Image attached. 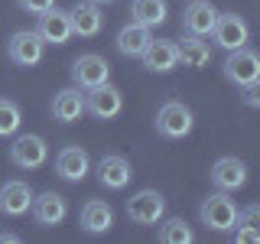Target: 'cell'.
Masks as SVG:
<instances>
[{"instance_id": "obj_1", "label": "cell", "mask_w": 260, "mask_h": 244, "mask_svg": "<svg viewBox=\"0 0 260 244\" xmlns=\"http://www.w3.org/2000/svg\"><path fill=\"white\" fill-rule=\"evenodd\" d=\"M238 205H234V199H228V192L218 189L215 195H208L205 202H202L199 215H202V225L211 228V231H231L234 225H238Z\"/></svg>"}, {"instance_id": "obj_2", "label": "cell", "mask_w": 260, "mask_h": 244, "mask_svg": "<svg viewBox=\"0 0 260 244\" xmlns=\"http://www.w3.org/2000/svg\"><path fill=\"white\" fill-rule=\"evenodd\" d=\"M7 52H10V62L20 65V69H32V65L43 62V52H46V43L36 29H16L7 43Z\"/></svg>"}, {"instance_id": "obj_3", "label": "cell", "mask_w": 260, "mask_h": 244, "mask_svg": "<svg viewBox=\"0 0 260 244\" xmlns=\"http://www.w3.org/2000/svg\"><path fill=\"white\" fill-rule=\"evenodd\" d=\"M224 78L231 81V85L238 88H247V85H257L260 81V59L257 52H250V49H231L224 59Z\"/></svg>"}, {"instance_id": "obj_4", "label": "cell", "mask_w": 260, "mask_h": 244, "mask_svg": "<svg viewBox=\"0 0 260 244\" xmlns=\"http://www.w3.org/2000/svg\"><path fill=\"white\" fill-rule=\"evenodd\" d=\"M192 127H195V117H192L189 104H182V101H166L156 114V130L162 137H169V140L189 137Z\"/></svg>"}, {"instance_id": "obj_5", "label": "cell", "mask_w": 260, "mask_h": 244, "mask_svg": "<svg viewBox=\"0 0 260 244\" xmlns=\"http://www.w3.org/2000/svg\"><path fill=\"white\" fill-rule=\"evenodd\" d=\"M120 108H124V95H120V88H114L111 81L88 88V95H85V111H88V114H94L98 120H111V117H117Z\"/></svg>"}, {"instance_id": "obj_6", "label": "cell", "mask_w": 260, "mask_h": 244, "mask_svg": "<svg viewBox=\"0 0 260 244\" xmlns=\"http://www.w3.org/2000/svg\"><path fill=\"white\" fill-rule=\"evenodd\" d=\"M166 215V199L156 189H140L127 202V218L134 225H156Z\"/></svg>"}, {"instance_id": "obj_7", "label": "cell", "mask_w": 260, "mask_h": 244, "mask_svg": "<svg viewBox=\"0 0 260 244\" xmlns=\"http://www.w3.org/2000/svg\"><path fill=\"white\" fill-rule=\"evenodd\" d=\"M49 157V146L39 134H20L10 146V160L20 169H39Z\"/></svg>"}, {"instance_id": "obj_8", "label": "cell", "mask_w": 260, "mask_h": 244, "mask_svg": "<svg viewBox=\"0 0 260 244\" xmlns=\"http://www.w3.org/2000/svg\"><path fill=\"white\" fill-rule=\"evenodd\" d=\"M111 75V65L104 55H94V52H85V55H78L75 62H72V78H75V85L78 88H94V85H104Z\"/></svg>"}, {"instance_id": "obj_9", "label": "cell", "mask_w": 260, "mask_h": 244, "mask_svg": "<svg viewBox=\"0 0 260 244\" xmlns=\"http://www.w3.org/2000/svg\"><path fill=\"white\" fill-rule=\"evenodd\" d=\"M211 36H215V46H221V49H241L244 43H247V36H250V29H247V23H244V16L238 13H218V20H215V26H211Z\"/></svg>"}, {"instance_id": "obj_10", "label": "cell", "mask_w": 260, "mask_h": 244, "mask_svg": "<svg viewBox=\"0 0 260 244\" xmlns=\"http://www.w3.org/2000/svg\"><path fill=\"white\" fill-rule=\"evenodd\" d=\"M36 33L43 36V43L65 46L72 39L69 10H59V7H49V10H43V13H39V23H36Z\"/></svg>"}, {"instance_id": "obj_11", "label": "cell", "mask_w": 260, "mask_h": 244, "mask_svg": "<svg viewBox=\"0 0 260 244\" xmlns=\"http://www.w3.org/2000/svg\"><path fill=\"white\" fill-rule=\"evenodd\" d=\"M98 173V182L104 186V189H124V186L130 182V176H134V169H130V160L120 157V153H104L101 160H98L94 166Z\"/></svg>"}, {"instance_id": "obj_12", "label": "cell", "mask_w": 260, "mask_h": 244, "mask_svg": "<svg viewBox=\"0 0 260 244\" xmlns=\"http://www.w3.org/2000/svg\"><path fill=\"white\" fill-rule=\"evenodd\" d=\"M211 182H215V189H221V192L241 189V186L247 182V163L238 160V157H221L215 166H211Z\"/></svg>"}, {"instance_id": "obj_13", "label": "cell", "mask_w": 260, "mask_h": 244, "mask_svg": "<svg viewBox=\"0 0 260 244\" xmlns=\"http://www.w3.org/2000/svg\"><path fill=\"white\" fill-rule=\"evenodd\" d=\"M32 205V189H29V182H23V179H10V182H4L0 186V211L4 215H26Z\"/></svg>"}, {"instance_id": "obj_14", "label": "cell", "mask_w": 260, "mask_h": 244, "mask_svg": "<svg viewBox=\"0 0 260 244\" xmlns=\"http://www.w3.org/2000/svg\"><path fill=\"white\" fill-rule=\"evenodd\" d=\"M29 208H32V218H36L39 225H46V228L62 225L65 215H69V202H65V195H59V192H43L39 199L32 195Z\"/></svg>"}, {"instance_id": "obj_15", "label": "cell", "mask_w": 260, "mask_h": 244, "mask_svg": "<svg viewBox=\"0 0 260 244\" xmlns=\"http://www.w3.org/2000/svg\"><path fill=\"white\" fill-rule=\"evenodd\" d=\"M215 20H218V10L208 0H192L182 13V29L189 33V36H211Z\"/></svg>"}, {"instance_id": "obj_16", "label": "cell", "mask_w": 260, "mask_h": 244, "mask_svg": "<svg viewBox=\"0 0 260 244\" xmlns=\"http://www.w3.org/2000/svg\"><path fill=\"white\" fill-rule=\"evenodd\" d=\"M140 59H143V69H150V72H173L176 65H179V55H176V43L173 39H150V46L140 52Z\"/></svg>"}, {"instance_id": "obj_17", "label": "cell", "mask_w": 260, "mask_h": 244, "mask_svg": "<svg viewBox=\"0 0 260 244\" xmlns=\"http://www.w3.org/2000/svg\"><path fill=\"white\" fill-rule=\"evenodd\" d=\"M69 20H72V36H98L104 26V13L101 7L85 0V4H75L69 10Z\"/></svg>"}, {"instance_id": "obj_18", "label": "cell", "mask_w": 260, "mask_h": 244, "mask_svg": "<svg viewBox=\"0 0 260 244\" xmlns=\"http://www.w3.org/2000/svg\"><path fill=\"white\" fill-rule=\"evenodd\" d=\"M88 166H91V160H88V153L81 146H65V150H59V157H55V173L65 182H81L88 176Z\"/></svg>"}, {"instance_id": "obj_19", "label": "cell", "mask_w": 260, "mask_h": 244, "mask_svg": "<svg viewBox=\"0 0 260 244\" xmlns=\"http://www.w3.org/2000/svg\"><path fill=\"white\" fill-rule=\"evenodd\" d=\"M85 114V92L75 85V88H62L59 95L52 98V117L59 124H72Z\"/></svg>"}, {"instance_id": "obj_20", "label": "cell", "mask_w": 260, "mask_h": 244, "mask_svg": "<svg viewBox=\"0 0 260 244\" xmlns=\"http://www.w3.org/2000/svg\"><path fill=\"white\" fill-rule=\"evenodd\" d=\"M111 225H114V208L108 202H101V199L85 202V208H81V228L88 234H104V231H111Z\"/></svg>"}, {"instance_id": "obj_21", "label": "cell", "mask_w": 260, "mask_h": 244, "mask_svg": "<svg viewBox=\"0 0 260 244\" xmlns=\"http://www.w3.org/2000/svg\"><path fill=\"white\" fill-rule=\"evenodd\" d=\"M176 55L189 69H205L211 62V46L202 43V36H185L182 43H176Z\"/></svg>"}, {"instance_id": "obj_22", "label": "cell", "mask_w": 260, "mask_h": 244, "mask_svg": "<svg viewBox=\"0 0 260 244\" xmlns=\"http://www.w3.org/2000/svg\"><path fill=\"white\" fill-rule=\"evenodd\" d=\"M153 33L150 26H143V23H130V26H124L117 33V52L120 55H140L146 46H150Z\"/></svg>"}, {"instance_id": "obj_23", "label": "cell", "mask_w": 260, "mask_h": 244, "mask_svg": "<svg viewBox=\"0 0 260 244\" xmlns=\"http://www.w3.org/2000/svg\"><path fill=\"white\" fill-rule=\"evenodd\" d=\"M134 23H143L150 29L166 23V0H134Z\"/></svg>"}, {"instance_id": "obj_24", "label": "cell", "mask_w": 260, "mask_h": 244, "mask_svg": "<svg viewBox=\"0 0 260 244\" xmlns=\"http://www.w3.org/2000/svg\"><path fill=\"white\" fill-rule=\"evenodd\" d=\"M159 231H156V238L162 241V244H192L195 241V234H192V228L182 222V218H166L162 222L159 218Z\"/></svg>"}, {"instance_id": "obj_25", "label": "cell", "mask_w": 260, "mask_h": 244, "mask_svg": "<svg viewBox=\"0 0 260 244\" xmlns=\"http://www.w3.org/2000/svg\"><path fill=\"white\" fill-rule=\"evenodd\" d=\"M20 120H23V114L16 108V101L0 98V137H13L20 130Z\"/></svg>"}, {"instance_id": "obj_26", "label": "cell", "mask_w": 260, "mask_h": 244, "mask_svg": "<svg viewBox=\"0 0 260 244\" xmlns=\"http://www.w3.org/2000/svg\"><path fill=\"white\" fill-rule=\"evenodd\" d=\"M231 231H234V241H241V244L260 241V228H254V225H234Z\"/></svg>"}, {"instance_id": "obj_27", "label": "cell", "mask_w": 260, "mask_h": 244, "mask_svg": "<svg viewBox=\"0 0 260 244\" xmlns=\"http://www.w3.org/2000/svg\"><path fill=\"white\" fill-rule=\"evenodd\" d=\"M16 4L23 7L26 13H43V10H49V7H55V0H16Z\"/></svg>"}, {"instance_id": "obj_28", "label": "cell", "mask_w": 260, "mask_h": 244, "mask_svg": "<svg viewBox=\"0 0 260 244\" xmlns=\"http://www.w3.org/2000/svg\"><path fill=\"white\" fill-rule=\"evenodd\" d=\"M257 222H260V205H247L244 211H238V225H254V228H260Z\"/></svg>"}, {"instance_id": "obj_29", "label": "cell", "mask_w": 260, "mask_h": 244, "mask_svg": "<svg viewBox=\"0 0 260 244\" xmlns=\"http://www.w3.org/2000/svg\"><path fill=\"white\" fill-rule=\"evenodd\" d=\"M244 104H247V108H260V98H257V85H247V88H244Z\"/></svg>"}, {"instance_id": "obj_30", "label": "cell", "mask_w": 260, "mask_h": 244, "mask_svg": "<svg viewBox=\"0 0 260 244\" xmlns=\"http://www.w3.org/2000/svg\"><path fill=\"white\" fill-rule=\"evenodd\" d=\"M0 244H20V234H13V231H0Z\"/></svg>"}, {"instance_id": "obj_31", "label": "cell", "mask_w": 260, "mask_h": 244, "mask_svg": "<svg viewBox=\"0 0 260 244\" xmlns=\"http://www.w3.org/2000/svg\"><path fill=\"white\" fill-rule=\"evenodd\" d=\"M91 4H111V0H91Z\"/></svg>"}]
</instances>
